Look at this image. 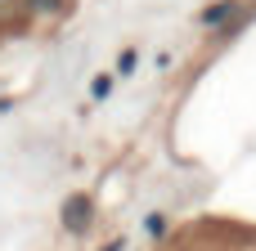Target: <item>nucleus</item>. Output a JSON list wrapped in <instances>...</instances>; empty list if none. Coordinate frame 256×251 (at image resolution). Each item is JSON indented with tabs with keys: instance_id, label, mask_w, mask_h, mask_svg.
Returning a JSON list of instances; mask_svg holds the SVG:
<instances>
[{
	"instance_id": "1",
	"label": "nucleus",
	"mask_w": 256,
	"mask_h": 251,
	"mask_svg": "<svg viewBox=\"0 0 256 251\" xmlns=\"http://www.w3.org/2000/svg\"><path fill=\"white\" fill-rule=\"evenodd\" d=\"M166 251H256V229L202 220V225H189L184 234H176Z\"/></svg>"
},
{
	"instance_id": "2",
	"label": "nucleus",
	"mask_w": 256,
	"mask_h": 251,
	"mask_svg": "<svg viewBox=\"0 0 256 251\" xmlns=\"http://www.w3.org/2000/svg\"><path fill=\"white\" fill-rule=\"evenodd\" d=\"M68 13H72V0H0V40L27 36L45 22L54 27Z\"/></svg>"
}]
</instances>
